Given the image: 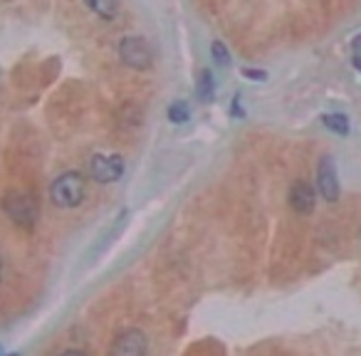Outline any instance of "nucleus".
<instances>
[{
	"instance_id": "f257e3e1",
	"label": "nucleus",
	"mask_w": 361,
	"mask_h": 356,
	"mask_svg": "<svg viewBox=\"0 0 361 356\" xmlns=\"http://www.w3.org/2000/svg\"><path fill=\"white\" fill-rule=\"evenodd\" d=\"M87 196V183L82 173L77 171H67V173L57 176L50 186V198L55 206L60 208H77Z\"/></svg>"
},
{
	"instance_id": "0eeeda50",
	"label": "nucleus",
	"mask_w": 361,
	"mask_h": 356,
	"mask_svg": "<svg viewBox=\"0 0 361 356\" xmlns=\"http://www.w3.org/2000/svg\"><path fill=\"white\" fill-rule=\"evenodd\" d=\"M146 349H149L146 336L141 334V331L131 329V331H124V334L111 344L109 351L116 356H141V354H146Z\"/></svg>"
},
{
	"instance_id": "6e6552de",
	"label": "nucleus",
	"mask_w": 361,
	"mask_h": 356,
	"mask_svg": "<svg viewBox=\"0 0 361 356\" xmlns=\"http://www.w3.org/2000/svg\"><path fill=\"white\" fill-rule=\"evenodd\" d=\"M196 97L203 102V104H211V102L216 99V80H213L211 70H201V75H198Z\"/></svg>"
},
{
	"instance_id": "9b49d317",
	"label": "nucleus",
	"mask_w": 361,
	"mask_h": 356,
	"mask_svg": "<svg viewBox=\"0 0 361 356\" xmlns=\"http://www.w3.org/2000/svg\"><path fill=\"white\" fill-rule=\"evenodd\" d=\"M169 119L173 121V124H186V121L191 119V106L180 99L173 102V104L169 106Z\"/></svg>"
},
{
	"instance_id": "1a4fd4ad",
	"label": "nucleus",
	"mask_w": 361,
	"mask_h": 356,
	"mask_svg": "<svg viewBox=\"0 0 361 356\" xmlns=\"http://www.w3.org/2000/svg\"><path fill=\"white\" fill-rule=\"evenodd\" d=\"M85 3L92 13H97L104 20H114L119 13V0H85Z\"/></svg>"
},
{
	"instance_id": "7ed1b4c3",
	"label": "nucleus",
	"mask_w": 361,
	"mask_h": 356,
	"mask_svg": "<svg viewBox=\"0 0 361 356\" xmlns=\"http://www.w3.org/2000/svg\"><path fill=\"white\" fill-rule=\"evenodd\" d=\"M119 57L129 70L144 72L154 65V50L144 37H124L119 42Z\"/></svg>"
},
{
	"instance_id": "2eb2a0df",
	"label": "nucleus",
	"mask_w": 361,
	"mask_h": 356,
	"mask_svg": "<svg viewBox=\"0 0 361 356\" xmlns=\"http://www.w3.org/2000/svg\"><path fill=\"white\" fill-rule=\"evenodd\" d=\"M351 47H354V50L361 55V35H356V37H354V42H351Z\"/></svg>"
},
{
	"instance_id": "dca6fc26",
	"label": "nucleus",
	"mask_w": 361,
	"mask_h": 356,
	"mask_svg": "<svg viewBox=\"0 0 361 356\" xmlns=\"http://www.w3.org/2000/svg\"><path fill=\"white\" fill-rule=\"evenodd\" d=\"M354 67L361 72V55H356V57H354Z\"/></svg>"
},
{
	"instance_id": "f03ea898",
	"label": "nucleus",
	"mask_w": 361,
	"mask_h": 356,
	"mask_svg": "<svg viewBox=\"0 0 361 356\" xmlns=\"http://www.w3.org/2000/svg\"><path fill=\"white\" fill-rule=\"evenodd\" d=\"M3 211L8 213L13 223L23 228H32L37 223V216H40V206L37 201L30 196V193H23V191H13L6 196L3 201Z\"/></svg>"
},
{
	"instance_id": "f3484780",
	"label": "nucleus",
	"mask_w": 361,
	"mask_h": 356,
	"mask_svg": "<svg viewBox=\"0 0 361 356\" xmlns=\"http://www.w3.org/2000/svg\"><path fill=\"white\" fill-rule=\"evenodd\" d=\"M0 272H3V260H0Z\"/></svg>"
},
{
	"instance_id": "a211bd4d",
	"label": "nucleus",
	"mask_w": 361,
	"mask_h": 356,
	"mask_svg": "<svg viewBox=\"0 0 361 356\" xmlns=\"http://www.w3.org/2000/svg\"><path fill=\"white\" fill-rule=\"evenodd\" d=\"M0 351H3V346H0Z\"/></svg>"
},
{
	"instance_id": "20e7f679",
	"label": "nucleus",
	"mask_w": 361,
	"mask_h": 356,
	"mask_svg": "<svg viewBox=\"0 0 361 356\" xmlns=\"http://www.w3.org/2000/svg\"><path fill=\"white\" fill-rule=\"evenodd\" d=\"M317 188H319L322 198L329 203L339 201V173H336V164L331 156H322L319 166H317Z\"/></svg>"
},
{
	"instance_id": "9d476101",
	"label": "nucleus",
	"mask_w": 361,
	"mask_h": 356,
	"mask_svg": "<svg viewBox=\"0 0 361 356\" xmlns=\"http://www.w3.org/2000/svg\"><path fill=\"white\" fill-rule=\"evenodd\" d=\"M322 124H324L329 131H334V134H339V136L349 134V119H346L344 114H324V116H322Z\"/></svg>"
},
{
	"instance_id": "423d86ee",
	"label": "nucleus",
	"mask_w": 361,
	"mask_h": 356,
	"mask_svg": "<svg viewBox=\"0 0 361 356\" xmlns=\"http://www.w3.org/2000/svg\"><path fill=\"white\" fill-rule=\"evenodd\" d=\"M317 206V193L314 188L307 181H295L290 188V208L297 213V216H310L314 213Z\"/></svg>"
},
{
	"instance_id": "f8f14e48",
	"label": "nucleus",
	"mask_w": 361,
	"mask_h": 356,
	"mask_svg": "<svg viewBox=\"0 0 361 356\" xmlns=\"http://www.w3.org/2000/svg\"><path fill=\"white\" fill-rule=\"evenodd\" d=\"M211 55H213V60H216L218 67H228V65H231V52H228V47L223 45L221 40H216L211 45Z\"/></svg>"
},
{
	"instance_id": "ddd939ff",
	"label": "nucleus",
	"mask_w": 361,
	"mask_h": 356,
	"mask_svg": "<svg viewBox=\"0 0 361 356\" xmlns=\"http://www.w3.org/2000/svg\"><path fill=\"white\" fill-rule=\"evenodd\" d=\"M243 77L252 82H265L267 80V72L265 70H252V67H243Z\"/></svg>"
},
{
	"instance_id": "4468645a",
	"label": "nucleus",
	"mask_w": 361,
	"mask_h": 356,
	"mask_svg": "<svg viewBox=\"0 0 361 356\" xmlns=\"http://www.w3.org/2000/svg\"><path fill=\"white\" fill-rule=\"evenodd\" d=\"M233 114L243 116V109H240V97H235V99H233Z\"/></svg>"
},
{
	"instance_id": "39448f33",
	"label": "nucleus",
	"mask_w": 361,
	"mask_h": 356,
	"mask_svg": "<svg viewBox=\"0 0 361 356\" xmlns=\"http://www.w3.org/2000/svg\"><path fill=\"white\" fill-rule=\"evenodd\" d=\"M90 176L99 183L119 181L121 176H124V159L116 154H111V156L94 154L90 161Z\"/></svg>"
}]
</instances>
